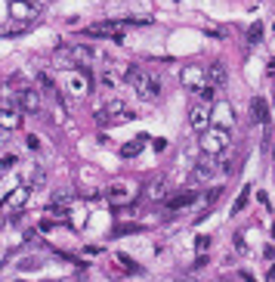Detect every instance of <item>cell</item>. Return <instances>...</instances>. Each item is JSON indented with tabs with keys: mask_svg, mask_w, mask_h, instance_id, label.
Here are the masks:
<instances>
[{
	"mask_svg": "<svg viewBox=\"0 0 275 282\" xmlns=\"http://www.w3.org/2000/svg\"><path fill=\"white\" fill-rule=\"evenodd\" d=\"M124 81L136 90L139 99H158L161 96L158 72H149V68H139V65H124Z\"/></svg>",
	"mask_w": 275,
	"mask_h": 282,
	"instance_id": "1",
	"label": "cell"
},
{
	"mask_svg": "<svg viewBox=\"0 0 275 282\" xmlns=\"http://www.w3.org/2000/svg\"><path fill=\"white\" fill-rule=\"evenodd\" d=\"M229 146H232V139H229L226 127H207L201 133V149L207 155H223V152H229Z\"/></svg>",
	"mask_w": 275,
	"mask_h": 282,
	"instance_id": "2",
	"label": "cell"
},
{
	"mask_svg": "<svg viewBox=\"0 0 275 282\" xmlns=\"http://www.w3.org/2000/svg\"><path fill=\"white\" fill-rule=\"evenodd\" d=\"M179 84L186 87V90L198 93L201 87H207V68H201V65H186L179 72Z\"/></svg>",
	"mask_w": 275,
	"mask_h": 282,
	"instance_id": "3",
	"label": "cell"
},
{
	"mask_svg": "<svg viewBox=\"0 0 275 282\" xmlns=\"http://www.w3.org/2000/svg\"><path fill=\"white\" fill-rule=\"evenodd\" d=\"M189 124H192V130H198V133H204L210 124H213V109L201 99V102H195L192 109H189Z\"/></svg>",
	"mask_w": 275,
	"mask_h": 282,
	"instance_id": "4",
	"label": "cell"
},
{
	"mask_svg": "<svg viewBox=\"0 0 275 282\" xmlns=\"http://www.w3.org/2000/svg\"><path fill=\"white\" fill-rule=\"evenodd\" d=\"M96 118H99V121H112V124H118V121H130L133 115L127 112V105H124L121 99H108L102 109L96 112Z\"/></svg>",
	"mask_w": 275,
	"mask_h": 282,
	"instance_id": "5",
	"label": "cell"
},
{
	"mask_svg": "<svg viewBox=\"0 0 275 282\" xmlns=\"http://www.w3.org/2000/svg\"><path fill=\"white\" fill-rule=\"evenodd\" d=\"M16 105H19V112H41V93L34 90V87H22V90H16Z\"/></svg>",
	"mask_w": 275,
	"mask_h": 282,
	"instance_id": "6",
	"label": "cell"
},
{
	"mask_svg": "<svg viewBox=\"0 0 275 282\" xmlns=\"http://www.w3.org/2000/svg\"><path fill=\"white\" fill-rule=\"evenodd\" d=\"M59 56L71 59L78 68H87L90 62H93V53H90L87 47H81V44H65V47H59Z\"/></svg>",
	"mask_w": 275,
	"mask_h": 282,
	"instance_id": "7",
	"label": "cell"
},
{
	"mask_svg": "<svg viewBox=\"0 0 275 282\" xmlns=\"http://www.w3.org/2000/svg\"><path fill=\"white\" fill-rule=\"evenodd\" d=\"M121 28H124V22H99V25H90L87 34H90V38H112L115 44H124Z\"/></svg>",
	"mask_w": 275,
	"mask_h": 282,
	"instance_id": "8",
	"label": "cell"
},
{
	"mask_svg": "<svg viewBox=\"0 0 275 282\" xmlns=\"http://www.w3.org/2000/svg\"><path fill=\"white\" fill-rule=\"evenodd\" d=\"M28 202H31V186H25V183H22V186H16V189L10 192V196L4 199V208H7V211H22Z\"/></svg>",
	"mask_w": 275,
	"mask_h": 282,
	"instance_id": "9",
	"label": "cell"
},
{
	"mask_svg": "<svg viewBox=\"0 0 275 282\" xmlns=\"http://www.w3.org/2000/svg\"><path fill=\"white\" fill-rule=\"evenodd\" d=\"M235 124V112H232V105L229 102H216L213 105V127H232Z\"/></svg>",
	"mask_w": 275,
	"mask_h": 282,
	"instance_id": "10",
	"label": "cell"
},
{
	"mask_svg": "<svg viewBox=\"0 0 275 282\" xmlns=\"http://www.w3.org/2000/svg\"><path fill=\"white\" fill-rule=\"evenodd\" d=\"M0 127L4 130H19L22 127V115L16 109H4V105H0Z\"/></svg>",
	"mask_w": 275,
	"mask_h": 282,
	"instance_id": "11",
	"label": "cell"
},
{
	"mask_svg": "<svg viewBox=\"0 0 275 282\" xmlns=\"http://www.w3.org/2000/svg\"><path fill=\"white\" fill-rule=\"evenodd\" d=\"M207 84L216 87V90H219V87H226V65L223 62H210L207 65Z\"/></svg>",
	"mask_w": 275,
	"mask_h": 282,
	"instance_id": "12",
	"label": "cell"
},
{
	"mask_svg": "<svg viewBox=\"0 0 275 282\" xmlns=\"http://www.w3.org/2000/svg\"><path fill=\"white\" fill-rule=\"evenodd\" d=\"M266 118H269V112H266V102H263L260 96H253V99H250V121H253V124H263Z\"/></svg>",
	"mask_w": 275,
	"mask_h": 282,
	"instance_id": "13",
	"label": "cell"
},
{
	"mask_svg": "<svg viewBox=\"0 0 275 282\" xmlns=\"http://www.w3.org/2000/svg\"><path fill=\"white\" fill-rule=\"evenodd\" d=\"M145 192H149V199H152V202L167 199V180H164V177H155V180H152V186L145 189Z\"/></svg>",
	"mask_w": 275,
	"mask_h": 282,
	"instance_id": "14",
	"label": "cell"
},
{
	"mask_svg": "<svg viewBox=\"0 0 275 282\" xmlns=\"http://www.w3.org/2000/svg\"><path fill=\"white\" fill-rule=\"evenodd\" d=\"M195 199H198V192H179V196H170V208L173 211H179V208H189V205H195Z\"/></svg>",
	"mask_w": 275,
	"mask_h": 282,
	"instance_id": "15",
	"label": "cell"
},
{
	"mask_svg": "<svg viewBox=\"0 0 275 282\" xmlns=\"http://www.w3.org/2000/svg\"><path fill=\"white\" fill-rule=\"evenodd\" d=\"M210 174H213V168H210L207 162H198L195 171L189 174V180H192V183H204V180H210Z\"/></svg>",
	"mask_w": 275,
	"mask_h": 282,
	"instance_id": "16",
	"label": "cell"
},
{
	"mask_svg": "<svg viewBox=\"0 0 275 282\" xmlns=\"http://www.w3.org/2000/svg\"><path fill=\"white\" fill-rule=\"evenodd\" d=\"M68 87H71V93H87V87H90L87 72H81V75H71V78H68Z\"/></svg>",
	"mask_w": 275,
	"mask_h": 282,
	"instance_id": "17",
	"label": "cell"
},
{
	"mask_svg": "<svg viewBox=\"0 0 275 282\" xmlns=\"http://www.w3.org/2000/svg\"><path fill=\"white\" fill-rule=\"evenodd\" d=\"M130 199V192H127V186H121V183H115V186H108V202H115V205H121V202H127Z\"/></svg>",
	"mask_w": 275,
	"mask_h": 282,
	"instance_id": "18",
	"label": "cell"
},
{
	"mask_svg": "<svg viewBox=\"0 0 275 282\" xmlns=\"http://www.w3.org/2000/svg\"><path fill=\"white\" fill-rule=\"evenodd\" d=\"M10 13L16 16V19H22V22H28V13H31V10H28V4H25V0H16V4L10 7Z\"/></svg>",
	"mask_w": 275,
	"mask_h": 282,
	"instance_id": "19",
	"label": "cell"
},
{
	"mask_svg": "<svg viewBox=\"0 0 275 282\" xmlns=\"http://www.w3.org/2000/svg\"><path fill=\"white\" fill-rule=\"evenodd\" d=\"M247 199H250V186H244V189H241V196L235 199V205H232V214H241V211L247 208Z\"/></svg>",
	"mask_w": 275,
	"mask_h": 282,
	"instance_id": "20",
	"label": "cell"
},
{
	"mask_svg": "<svg viewBox=\"0 0 275 282\" xmlns=\"http://www.w3.org/2000/svg\"><path fill=\"white\" fill-rule=\"evenodd\" d=\"M142 143H145V136H139L136 143H130V146H121V155H124V158H133V155H139V152H142Z\"/></svg>",
	"mask_w": 275,
	"mask_h": 282,
	"instance_id": "21",
	"label": "cell"
},
{
	"mask_svg": "<svg viewBox=\"0 0 275 282\" xmlns=\"http://www.w3.org/2000/svg\"><path fill=\"white\" fill-rule=\"evenodd\" d=\"M118 263H121V267H124L127 273H139V270H142L139 263H136L133 257H127V254H118Z\"/></svg>",
	"mask_w": 275,
	"mask_h": 282,
	"instance_id": "22",
	"label": "cell"
},
{
	"mask_svg": "<svg viewBox=\"0 0 275 282\" xmlns=\"http://www.w3.org/2000/svg\"><path fill=\"white\" fill-rule=\"evenodd\" d=\"M260 34H263V28H260V25H253V28L247 31V44H260Z\"/></svg>",
	"mask_w": 275,
	"mask_h": 282,
	"instance_id": "23",
	"label": "cell"
},
{
	"mask_svg": "<svg viewBox=\"0 0 275 282\" xmlns=\"http://www.w3.org/2000/svg\"><path fill=\"white\" fill-rule=\"evenodd\" d=\"M219 192H223V189H219V186H213V189H207V196H204V202H207V205H213V202L219 199Z\"/></svg>",
	"mask_w": 275,
	"mask_h": 282,
	"instance_id": "24",
	"label": "cell"
},
{
	"mask_svg": "<svg viewBox=\"0 0 275 282\" xmlns=\"http://www.w3.org/2000/svg\"><path fill=\"white\" fill-rule=\"evenodd\" d=\"M207 248H210V236H198V251L204 254Z\"/></svg>",
	"mask_w": 275,
	"mask_h": 282,
	"instance_id": "25",
	"label": "cell"
},
{
	"mask_svg": "<svg viewBox=\"0 0 275 282\" xmlns=\"http://www.w3.org/2000/svg\"><path fill=\"white\" fill-rule=\"evenodd\" d=\"M10 165H16V155H4V158H0V171H7Z\"/></svg>",
	"mask_w": 275,
	"mask_h": 282,
	"instance_id": "26",
	"label": "cell"
},
{
	"mask_svg": "<svg viewBox=\"0 0 275 282\" xmlns=\"http://www.w3.org/2000/svg\"><path fill=\"white\" fill-rule=\"evenodd\" d=\"M28 149H41V139L34 136V133H28Z\"/></svg>",
	"mask_w": 275,
	"mask_h": 282,
	"instance_id": "27",
	"label": "cell"
},
{
	"mask_svg": "<svg viewBox=\"0 0 275 282\" xmlns=\"http://www.w3.org/2000/svg\"><path fill=\"white\" fill-rule=\"evenodd\" d=\"M152 143H155V152H164V149H167V139H161V136L152 139Z\"/></svg>",
	"mask_w": 275,
	"mask_h": 282,
	"instance_id": "28",
	"label": "cell"
},
{
	"mask_svg": "<svg viewBox=\"0 0 275 282\" xmlns=\"http://www.w3.org/2000/svg\"><path fill=\"white\" fill-rule=\"evenodd\" d=\"M269 282H275V263L269 267Z\"/></svg>",
	"mask_w": 275,
	"mask_h": 282,
	"instance_id": "29",
	"label": "cell"
},
{
	"mask_svg": "<svg viewBox=\"0 0 275 282\" xmlns=\"http://www.w3.org/2000/svg\"><path fill=\"white\" fill-rule=\"evenodd\" d=\"M272 31H275V16H272Z\"/></svg>",
	"mask_w": 275,
	"mask_h": 282,
	"instance_id": "30",
	"label": "cell"
}]
</instances>
